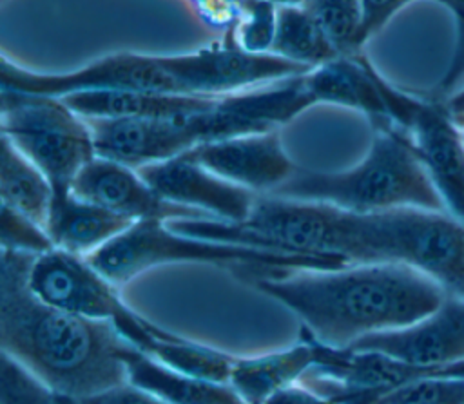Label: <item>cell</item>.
Returning <instances> with one entry per match:
<instances>
[{
  "mask_svg": "<svg viewBox=\"0 0 464 404\" xmlns=\"http://www.w3.org/2000/svg\"><path fill=\"white\" fill-rule=\"evenodd\" d=\"M167 226L208 241L281 254L343 257L350 263V212L317 201L257 194L243 221L170 219Z\"/></svg>",
  "mask_w": 464,
  "mask_h": 404,
  "instance_id": "6",
  "label": "cell"
},
{
  "mask_svg": "<svg viewBox=\"0 0 464 404\" xmlns=\"http://www.w3.org/2000/svg\"><path fill=\"white\" fill-rule=\"evenodd\" d=\"M462 377H426L382 393L373 404H462Z\"/></svg>",
  "mask_w": 464,
  "mask_h": 404,
  "instance_id": "28",
  "label": "cell"
},
{
  "mask_svg": "<svg viewBox=\"0 0 464 404\" xmlns=\"http://www.w3.org/2000/svg\"><path fill=\"white\" fill-rule=\"evenodd\" d=\"M2 89L69 96L87 91H140L181 94L163 67L160 54L112 53L69 72H34L2 56Z\"/></svg>",
  "mask_w": 464,
  "mask_h": 404,
  "instance_id": "9",
  "label": "cell"
},
{
  "mask_svg": "<svg viewBox=\"0 0 464 404\" xmlns=\"http://www.w3.org/2000/svg\"><path fill=\"white\" fill-rule=\"evenodd\" d=\"M112 284L121 286L145 270L169 263H203L223 268L248 283L281 277L294 270L350 266L343 257L281 254L241 245L208 241L176 232L165 221H136L111 243L87 255Z\"/></svg>",
  "mask_w": 464,
  "mask_h": 404,
  "instance_id": "4",
  "label": "cell"
},
{
  "mask_svg": "<svg viewBox=\"0 0 464 404\" xmlns=\"http://www.w3.org/2000/svg\"><path fill=\"white\" fill-rule=\"evenodd\" d=\"M265 404H335L332 399L317 393L303 382H295L274 393Z\"/></svg>",
  "mask_w": 464,
  "mask_h": 404,
  "instance_id": "32",
  "label": "cell"
},
{
  "mask_svg": "<svg viewBox=\"0 0 464 404\" xmlns=\"http://www.w3.org/2000/svg\"><path fill=\"white\" fill-rule=\"evenodd\" d=\"M272 54L303 65L319 67L341 53L319 20L301 4H279Z\"/></svg>",
  "mask_w": 464,
  "mask_h": 404,
  "instance_id": "23",
  "label": "cell"
},
{
  "mask_svg": "<svg viewBox=\"0 0 464 404\" xmlns=\"http://www.w3.org/2000/svg\"><path fill=\"white\" fill-rule=\"evenodd\" d=\"M241 14L232 29L234 42L254 54H266L272 51L277 2L274 0H241Z\"/></svg>",
  "mask_w": 464,
  "mask_h": 404,
  "instance_id": "27",
  "label": "cell"
},
{
  "mask_svg": "<svg viewBox=\"0 0 464 404\" xmlns=\"http://www.w3.org/2000/svg\"><path fill=\"white\" fill-rule=\"evenodd\" d=\"M254 286L332 346H350L366 335L410 326L437 310L448 295L430 275L395 263L294 270L259 279Z\"/></svg>",
  "mask_w": 464,
  "mask_h": 404,
  "instance_id": "2",
  "label": "cell"
},
{
  "mask_svg": "<svg viewBox=\"0 0 464 404\" xmlns=\"http://www.w3.org/2000/svg\"><path fill=\"white\" fill-rule=\"evenodd\" d=\"M417 0H361L362 20L359 29V47L377 34L402 7ZM444 5L457 20L459 31H464V0H431Z\"/></svg>",
  "mask_w": 464,
  "mask_h": 404,
  "instance_id": "30",
  "label": "cell"
},
{
  "mask_svg": "<svg viewBox=\"0 0 464 404\" xmlns=\"http://www.w3.org/2000/svg\"><path fill=\"white\" fill-rule=\"evenodd\" d=\"M450 216L464 225V136L437 98H417L402 127Z\"/></svg>",
  "mask_w": 464,
  "mask_h": 404,
  "instance_id": "11",
  "label": "cell"
},
{
  "mask_svg": "<svg viewBox=\"0 0 464 404\" xmlns=\"http://www.w3.org/2000/svg\"><path fill=\"white\" fill-rule=\"evenodd\" d=\"M348 348L372 350L417 366L464 361V297L448 293L424 319L390 332L366 335Z\"/></svg>",
  "mask_w": 464,
  "mask_h": 404,
  "instance_id": "14",
  "label": "cell"
},
{
  "mask_svg": "<svg viewBox=\"0 0 464 404\" xmlns=\"http://www.w3.org/2000/svg\"><path fill=\"white\" fill-rule=\"evenodd\" d=\"M83 404H169L163 399L130 384L123 382L102 393L82 399Z\"/></svg>",
  "mask_w": 464,
  "mask_h": 404,
  "instance_id": "31",
  "label": "cell"
},
{
  "mask_svg": "<svg viewBox=\"0 0 464 404\" xmlns=\"http://www.w3.org/2000/svg\"><path fill=\"white\" fill-rule=\"evenodd\" d=\"M160 60L181 94L199 96L232 94L310 71L272 53H248L232 34L190 53L160 54Z\"/></svg>",
  "mask_w": 464,
  "mask_h": 404,
  "instance_id": "10",
  "label": "cell"
},
{
  "mask_svg": "<svg viewBox=\"0 0 464 404\" xmlns=\"http://www.w3.org/2000/svg\"><path fill=\"white\" fill-rule=\"evenodd\" d=\"M0 404H83V400L47 386L20 362L2 353Z\"/></svg>",
  "mask_w": 464,
  "mask_h": 404,
  "instance_id": "25",
  "label": "cell"
},
{
  "mask_svg": "<svg viewBox=\"0 0 464 404\" xmlns=\"http://www.w3.org/2000/svg\"><path fill=\"white\" fill-rule=\"evenodd\" d=\"M188 152L214 174L256 194L274 192L297 170L279 129L207 141Z\"/></svg>",
  "mask_w": 464,
  "mask_h": 404,
  "instance_id": "15",
  "label": "cell"
},
{
  "mask_svg": "<svg viewBox=\"0 0 464 404\" xmlns=\"http://www.w3.org/2000/svg\"><path fill=\"white\" fill-rule=\"evenodd\" d=\"M350 263L411 266L464 297V225L440 210L350 212Z\"/></svg>",
  "mask_w": 464,
  "mask_h": 404,
  "instance_id": "5",
  "label": "cell"
},
{
  "mask_svg": "<svg viewBox=\"0 0 464 404\" xmlns=\"http://www.w3.org/2000/svg\"><path fill=\"white\" fill-rule=\"evenodd\" d=\"M366 156L339 172L299 168L272 196L334 205L353 214L415 207L446 212L408 132L390 121L373 123Z\"/></svg>",
  "mask_w": 464,
  "mask_h": 404,
  "instance_id": "3",
  "label": "cell"
},
{
  "mask_svg": "<svg viewBox=\"0 0 464 404\" xmlns=\"http://www.w3.org/2000/svg\"><path fill=\"white\" fill-rule=\"evenodd\" d=\"M143 353L185 373L210 382L228 384L236 357L221 350L188 341L181 335L152 339Z\"/></svg>",
  "mask_w": 464,
  "mask_h": 404,
  "instance_id": "24",
  "label": "cell"
},
{
  "mask_svg": "<svg viewBox=\"0 0 464 404\" xmlns=\"http://www.w3.org/2000/svg\"><path fill=\"white\" fill-rule=\"evenodd\" d=\"M446 107V111L451 114V118L457 121L464 114V87L457 92L448 94L444 100H440Z\"/></svg>",
  "mask_w": 464,
  "mask_h": 404,
  "instance_id": "33",
  "label": "cell"
},
{
  "mask_svg": "<svg viewBox=\"0 0 464 404\" xmlns=\"http://www.w3.org/2000/svg\"><path fill=\"white\" fill-rule=\"evenodd\" d=\"M462 404H464V402H462Z\"/></svg>",
  "mask_w": 464,
  "mask_h": 404,
  "instance_id": "35",
  "label": "cell"
},
{
  "mask_svg": "<svg viewBox=\"0 0 464 404\" xmlns=\"http://www.w3.org/2000/svg\"><path fill=\"white\" fill-rule=\"evenodd\" d=\"M218 96L140 92V91H87L63 96L65 103L83 118H152L179 120L208 109Z\"/></svg>",
  "mask_w": 464,
  "mask_h": 404,
  "instance_id": "19",
  "label": "cell"
},
{
  "mask_svg": "<svg viewBox=\"0 0 464 404\" xmlns=\"http://www.w3.org/2000/svg\"><path fill=\"white\" fill-rule=\"evenodd\" d=\"M315 362V350L306 335L285 350L236 357L228 384L245 404H265L274 393L299 382Z\"/></svg>",
  "mask_w": 464,
  "mask_h": 404,
  "instance_id": "21",
  "label": "cell"
},
{
  "mask_svg": "<svg viewBox=\"0 0 464 404\" xmlns=\"http://www.w3.org/2000/svg\"><path fill=\"white\" fill-rule=\"evenodd\" d=\"M299 4L319 20L341 54L362 51L359 47L361 0H301Z\"/></svg>",
  "mask_w": 464,
  "mask_h": 404,
  "instance_id": "26",
  "label": "cell"
},
{
  "mask_svg": "<svg viewBox=\"0 0 464 404\" xmlns=\"http://www.w3.org/2000/svg\"><path fill=\"white\" fill-rule=\"evenodd\" d=\"M98 158L130 168L170 159L196 147V139L181 120L152 118H85Z\"/></svg>",
  "mask_w": 464,
  "mask_h": 404,
  "instance_id": "16",
  "label": "cell"
},
{
  "mask_svg": "<svg viewBox=\"0 0 464 404\" xmlns=\"http://www.w3.org/2000/svg\"><path fill=\"white\" fill-rule=\"evenodd\" d=\"M457 123H459V127H460V130H462V136H464V114L457 120Z\"/></svg>",
  "mask_w": 464,
  "mask_h": 404,
  "instance_id": "34",
  "label": "cell"
},
{
  "mask_svg": "<svg viewBox=\"0 0 464 404\" xmlns=\"http://www.w3.org/2000/svg\"><path fill=\"white\" fill-rule=\"evenodd\" d=\"M36 255L2 248L0 344L47 386L85 399L127 382L129 344L109 321L80 317L40 301L29 288Z\"/></svg>",
  "mask_w": 464,
  "mask_h": 404,
  "instance_id": "1",
  "label": "cell"
},
{
  "mask_svg": "<svg viewBox=\"0 0 464 404\" xmlns=\"http://www.w3.org/2000/svg\"><path fill=\"white\" fill-rule=\"evenodd\" d=\"M127 382L169 404H245L230 384L185 375L127 344L121 351Z\"/></svg>",
  "mask_w": 464,
  "mask_h": 404,
  "instance_id": "20",
  "label": "cell"
},
{
  "mask_svg": "<svg viewBox=\"0 0 464 404\" xmlns=\"http://www.w3.org/2000/svg\"><path fill=\"white\" fill-rule=\"evenodd\" d=\"M138 172L160 197L201 210L221 221H243L257 197L256 192L203 167L188 150L141 167Z\"/></svg>",
  "mask_w": 464,
  "mask_h": 404,
  "instance_id": "12",
  "label": "cell"
},
{
  "mask_svg": "<svg viewBox=\"0 0 464 404\" xmlns=\"http://www.w3.org/2000/svg\"><path fill=\"white\" fill-rule=\"evenodd\" d=\"M0 156V197L2 205L33 219L45 228L51 203L54 197L53 185L45 174L14 149L2 136Z\"/></svg>",
  "mask_w": 464,
  "mask_h": 404,
  "instance_id": "22",
  "label": "cell"
},
{
  "mask_svg": "<svg viewBox=\"0 0 464 404\" xmlns=\"http://www.w3.org/2000/svg\"><path fill=\"white\" fill-rule=\"evenodd\" d=\"M0 241L4 250L24 252L31 255H40L56 248L42 225L4 205L0 219Z\"/></svg>",
  "mask_w": 464,
  "mask_h": 404,
  "instance_id": "29",
  "label": "cell"
},
{
  "mask_svg": "<svg viewBox=\"0 0 464 404\" xmlns=\"http://www.w3.org/2000/svg\"><path fill=\"white\" fill-rule=\"evenodd\" d=\"M132 225L134 221L69 192L53 197L45 230L56 248L87 257Z\"/></svg>",
  "mask_w": 464,
  "mask_h": 404,
  "instance_id": "18",
  "label": "cell"
},
{
  "mask_svg": "<svg viewBox=\"0 0 464 404\" xmlns=\"http://www.w3.org/2000/svg\"><path fill=\"white\" fill-rule=\"evenodd\" d=\"M71 192L134 223L212 217L201 210L160 197L136 168L98 156L78 172Z\"/></svg>",
  "mask_w": 464,
  "mask_h": 404,
  "instance_id": "13",
  "label": "cell"
},
{
  "mask_svg": "<svg viewBox=\"0 0 464 404\" xmlns=\"http://www.w3.org/2000/svg\"><path fill=\"white\" fill-rule=\"evenodd\" d=\"M29 288L49 306L112 322L120 335L138 350H143L156 337L172 333L130 310L121 301L118 286L102 275L87 257L62 248H53L33 259Z\"/></svg>",
  "mask_w": 464,
  "mask_h": 404,
  "instance_id": "8",
  "label": "cell"
},
{
  "mask_svg": "<svg viewBox=\"0 0 464 404\" xmlns=\"http://www.w3.org/2000/svg\"><path fill=\"white\" fill-rule=\"evenodd\" d=\"M2 136L31 159L53 185L71 192L78 172L96 158L87 120L63 98L2 89Z\"/></svg>",
  "mask_w": 464,
  "mask_h": 404,
  "instance_id": "7",
  "label": "cell"
},
{
  "mask_svg": "<svg viewBox=\"0 0 464 404\" xmlns=\"http://www.w3.org/2000/svg\"><path fill=\"white\" fill-rule=\"evenodd\" d=\"M304 85L315 103H332L359 111L372 125L390 121L379 87V71L362 51L339 54L330 62L310 69L304 72Z\"/></svg>",
  "mask_w": 464,
  "mask_h": 404,
  "instance_id": "17",
  "label": "cell"
}]
</instances>
